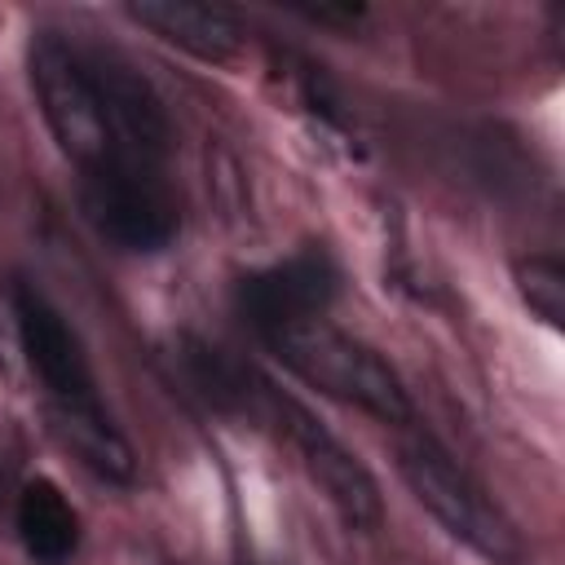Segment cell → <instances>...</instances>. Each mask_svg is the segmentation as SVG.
I'll return each mask as SVG.
<instances>
[{
    "mask_svg": "<svg viewBox=\"0 0 565 565\" xmlns=\"http://www.w3.org/2000/svg\"><path fill=\"white\" fill-rule=\"evenodd\" d=\"M26 71L40 115L79 177L124 168L163 172L172 124L163 97L132 62L44 26L31 35Z\"/></svg>",
    "mask_w": 565,
    "mask_h": 565,
    "instance_id": "cell-1",
    "label": "cell"
},
{
    "mask_svg": "<svg viewBox=\"0 0 565 565\" xmlns=\"http://www.w3.org/2000/svg\"><path fill=\"white\" fill-rule=\"evenodd\" d=\"M181 371L194 384V393L230 415H243L260 428H269L278 441L291 446V455L305 463V472L322 486L331 508L353 525V530H375L384 521V499L366 463L291 393H282L274 380H265L256 366H243L225 358L221 349L203 340L181 344Z\"/></svg>",
    "mask_w": 565,
    "mask_h": 565,
    "instance_id": "cell-2",
    "label": "cell"
},
{
    "mask_svg": "<svg viewBox=\"0 0 565 565\" xmlns=\"http://www.w3.org/2000/svg\"><path fill=\"white\" fill-rule=\"evenodd\" d=\"M13 322H18V344L31 366V375L44 388L49 415L57 437L93 468L102 481L128 486L137 477V459L119 424L110 419L93 362L75 335V327L62 318V309L31 282L13 287Z\"/></svg>",
    "mask_w": 565,
    "mask_h": 565,
    "instance_id": "cell-3",
    "label": "cell"
},
{
    "mask_svg": "<svg viewBox=\"0 0 565 565\" xmlns=\"http://www.w3.org/2000/svg\"><path fill=\"white\" fill-rule=\"evenodd\" d=\"M260 340L309 388H318V393H327L344 406H358V411H366L384 424H397V428L415 424V406H411V393H406L402 375L371 344H362L358 335L335 327L327 313L291 322L282 331H269Z\"/></svg>",
    "mask_w": 565,
    "mask_h": 565,
    "instance_id": "cell-4",
    "label": "cell"
},
{
    "mask_svg": "<svg viewBox=\"0 0 565 565\" xmlns=\"http://www.w3.org/2000/svg\"><path fill=\"white\" fill-rule=\"evenodd\" d=\"M397 468H402L411 494L459 543H468L472 552H481L494 565H521V539H516L512 521L428 433H406L397 441Z\"/></svg>",
    "mask_w": 565,
    "mask_h": 565,
    "instance_id": "cell-5",
    "label": "cell"
},
{
    "mask_svg": "<svg viewBox=\"0 0 565 565\" xmlns=\"http://www.w3.org/2000/svg\"><path fill=\"white\" fill-rule=\"evenodd\" d=\"M79 207L88 225L119 252H163L181 230V207L168 172H97L79 177Z\"/></svg>",
    "mask_w": 565,
    "mask_h": 565,
    "instance_id": "cell-6",
    "label": "cell"
},
{
    "mask_svg": "<svg viewBox=\"0 0 565 565\" xmlns=\"http://www.w3.org/2000/svg\"><path fill=\"white\" fill-rule=\"evenodd\" d=\"M331 300H335V265L318 247L296 252L238 282V309L256 335L282 331L305 318H322Z\"/></svg>",
    "mask_w": 565,
    "mask_h": 565,
    "instance_id": "cell-7",
    "label": "cell"
},
{
    "mask_svg": "<svg viewBox=\"0 0 565 565\" xmlns=\"http://www.w3.org/2000/svg\"><path fill=\"white\" fill-rule=\"evenodd\" d=\"M128 18L199 62H230L243 49V22L221 4L141 0V4H128Z\"/></svg>",
    "mask_w": 565,
    "mask_h": 565,
    "instance_id": "cell-8",
    "label": "cell"
},
{
    "mask_svg": "<svg viewBox=\"0 0 565 565\" xmlns=\"http://www.w3.org/2000/svg\"><path fill=\"white\" fill-rule=\"evenodd\" d=\"M18 539L35 565H66L79 547V516L53 481H26L13 508Z\"/></svg>",
    "mask_w": 565,
    "mask_h": 565,
    "instance_id": "cell-9",
    "label": "cell"
},
{
    "mask_svg": "<svg viewBox=\"0 0 565 565\" xmlns=\"http://www.w3.org/2000/svg\"><path fill=\"white\" fill-rule=\"evenodd\" d=\"M516 291L547 327H561L565 313V269L556 256H521L516 260Z\"/></svg>",
    "mask_w": 565,
    "mask_h": 565,
    "instance_id": "cell-10",
    "label": "cell"
},
{
    "mask_svg": "<svg viewBox=\"0 0 565 565\" xmlns=\"http://www.w3.org/2000/svg\"><path fill=\"white\" fill-rule=\"evenodd\" d=\"M296 13H305L309 22H327V26H353L362 18V4H291Z\"/></svg>",
    "mask_w": 565,
    "mask_h": 565,
    "instance_id": "cell-11",
    "label": "cell"
}]
</instances>
